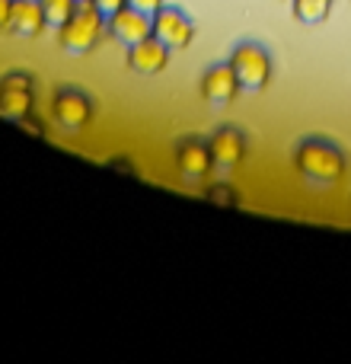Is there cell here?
I'll return each mask as SVG.
<instances>
[{"label":"cell","mask_w":351,"mask_h":364,"mask_svg":"<svg viewBox=\"0 0 351 364\" xmlns=\"http://www.w3.org/2000/svg\"><path fill=\"white\" fill-rule=\"evenodd\" d=\"M294 166L316 186H333L345 176V154L326 138H303L294 151Z\"/></svg>","instance_id":"6da1fadb"},{"label":"cell","mask_w":351,"mask_h":364,"mask_svg":"<svg viewBox=\"0 0 351 364\" xmlns=\"http://www.w3.org/2000/svg\"><path fill=\"white\" fill-rule=\"evenodd\" d=\"M102 32H106V16L96 10L90 0H80L74 10V16L58 29V45L70 55H87L99 45Z\"/></svg>","instance_id":"7a4b0ae2"},{"label":"cell","mask_w":351,"mask_h":364,"mask_svg":"<svg viewBox=\"0 0 351 364\" xmlns=\"http://www.w3.org/2000/svg\"><path fill=\"white\" fill-rule=\"evenodd\" d=\"M230 68L239 80V90L249 93L265 90L271 80V55L259 42H239L230 55Z\"/></svg>","instance_id":"3957f363"},{"label":"cell","mask_w":351,"mask_h":364,"mask_svg":"<svg viewBox=\"0 0 351 364\" xmlns=\"http://www.w3.org/2000/svg\"><path fill=\"white\" fill-rule=\"evenodd\" d=\"M151 36L160 38L170 51H182L192 45L195 38V23L179 10V6H160L157 13L151 16Z\"/></svg>","instance_id":"277c9868"},{"label":"cell","mask_w":351,"mask_h":364,"mask_svg":"<svg viewBox=\"0 0 351 364\" xmlns=\"http://www.w3.org/2000/svg\"><path fill=\"white\" fill-rule=\"evenodd\" d=\"M32 102H36V83L29 74L10 70V74L0 77V112L6 119L23 122L32 112Z\"/></svg>","instance_id":"5b68a950"},{"label":"cell","mask_w":351,"mask_h":364,"mask_svg":"<svg viewBox=\"0 0 351 364\" xmlns=\"http://www.w3.org/2000/svg\"><path fill=\"white\" fill-rule=\"evenodd\" d=\"M51 115L58 119L61 128L77 132V128H83L90 119H93V102H90V96L83 93V90L61 87L55 93V100H51Z\"/></svg>","instance_id":"8992f818"},{"label":"cell","mask_w":351,"mask_h":364,"mask_svg":"<svg viewBox=\"0 0 351 364\" xmlns=\"http://www.w3.org/2000/svg\"><path fill=\"white\" fill-rule=\"evenodd\" d=\"M201 96H205L211 106H230L239 96V80L233 74L230 61L224 64H211V68L201 74Z\"/></svg>","instance_id":"52a82bcc"},{"label":"cell","mask_w":351,"mask_h":364,"mask_svg":"<svg viewBox=\"0 0 351 364\" xmlns=\"http://www.w3.org/2000/svg\"><path fill=\"white\" fill-rule=\"evenodd\" d=\"M207 147H211V160L220 170H233V166L243 164L246 157V134L233 125H220L217 132L207 138Z\"/></svg>","instance_id":"ba28073f"},{"label":"cell","mask_w":351,"mask_h":364,"mask_svg":"<svg viewBox=\"0 0 351 364\" xmlns=\"http://www.w3.org/2000/svg\"><path fill=\"white\" fill-rule=\"evenodd\" d=\"M106 29L112 32L115 42H122V45L131 48V45L144 42V38L151 36V16L141 13V10H134V6H122L119 13H112V16L106 19Z\"/></svg>","instance_id":"9c48e42d"},{"label":"cell","mask_w":351,"mask_h":364,"mask_svg":"<svg viewBox=\"0 0 351 364\" xmlns=\"http://www.w3.org/2000/svg\"><path fill=\"white\" fill-rule=\"evenodd\" d=\"M176 166L185 179H205L207 173L214 170L211 160V147L201 138H182L179 147H176Z\"/></svg>","instance_id":"30bf717a"},{"label":"cell","mask_w":351,"mask_h":364,"mask_svg":"<svg viewBox=\"0 0 351 364\" xmlns=\"http://www.w3.org/2000/svg\"><path fill=\"white\" fill-rule=\"evenodd\" d=\"M170 55H173V51L166 48L160 38L147 36L144 42H138V45H131V48H128V68H131L134 74L153 77V74H160V70H166Z\"/></svg>","instance_id":"8fae6325"},{"label":"cell","mask_w":351,"mask_h":364,"mask_svg":"<svg viewBox=\"0 0 351 364\" xmlns=\"http://www.w3.org/2000/svg\"><path fill=\"white\" fill-rule=\"evenodd\" d=\"M10 32L23 38H32L45 29V16H42V4L38 0H13V13H10Z\"/></svg>","instance_id":"7c38bea8"},{"label":"cell","mask_w":351,"mask_h":364,"mask_svg":"<svg viewBox=\"0 0 351 364\" xmlns=\"http://www.w3.org/2000/svg\"><path fill=\"white\" fill-rule=\"evenodd\" d=\"M333 4L335 0H291V13L303 26H320L323 19H329Z\"/></svg>","instance_id":"4fadbf2b"},{"label":"cell","mask_w":351,"mask_h":364,"mask_svg":"<svg viewBox=\"0 0 351 364\" xmlns=\"http://www.w3.org/2000/svg\"><path fill=\"white\" fill-rule=\"evenodd\" d=\"M42 4V16H45V26H51V29H61L64 23H68L70 16H74L77 4L80 0H38Z\"/></svg>","instance_id":"5bb4252c"},{"label":"cell","mask_w":351,"mask_h":364,"mask_svg":"<svg viewBox=\"0 0 351 364\" xmlns=\"http://www.w3.org/2000/svg\"><path fill=\"white\" fill-rule=\"evenodd\" d=\"M207 201H220V205H237L230 186H211L207 188Z\"/></svg>","instance_id":"9a60e30c"},{"label":"cell","mask_w":351,"mask_h":364,"mask_svg":"<svg viewBox=\"0 0 351 364\" xmlns=\"http://www.w3.org/2000/svg\"><path fill=\"white\" fill-rule=\"evenodd\" d=\"M90 4H93L96 10H99L102 16L109 19V16H112V13H119L122 6H128V0H90Z\"/></svg>","instance_id":"2e32d148"},{"label":"cell","mask_w":351,"mask_h":364,"mask_svg":"<svg viewBox=\"0 0 351 364\" xmlns=\"http://www.w3.org/2000/svg\"><path fill=\"white\" fill-rule=\"evenodd\" d=\"M128 6H134V10L147 13V16H153L160 6H166V0H128Z\"/></svg>","instance_id":"e0dca14e"},{"label":"cell","mask_w":351,"mask_h":364,"mask_svg":"<svg viewBox=\"0 0 351 364\" xmlns=\"http://www.w3.org/2000/svg\"><path fill=\"white\" fill-rule=\"evenodd\" d=\"M10 13H13V0H0V29L10 26Z\"/></svg>","instance_id":"ac0fdd59"}]
</instances>
